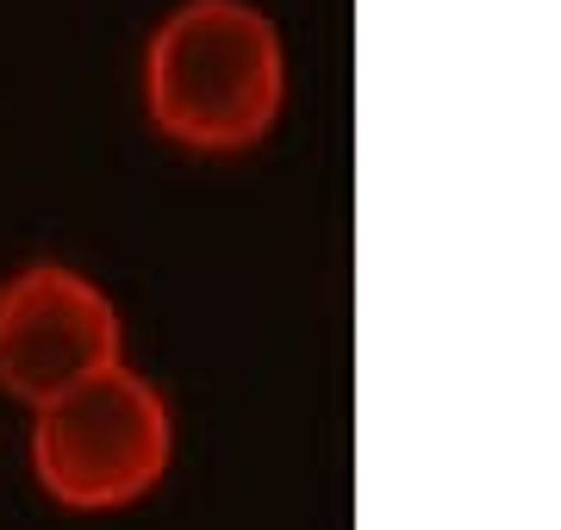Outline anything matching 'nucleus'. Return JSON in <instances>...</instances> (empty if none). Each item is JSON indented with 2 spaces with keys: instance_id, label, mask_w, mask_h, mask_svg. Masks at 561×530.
Instances as JSON below:
<instances>
[{
  "instance_id": "f257e3e1",
  "label": "nucleus",
  "mask_w": 561,
  "mask_h": 530,
  "mask_svg": "<svg viewBox=\"0 0 561 530\" xmlns=\"http://www.w3.org/2000/svg\"><path fill=\"white\" fill-rule=\"evenodd\" d=\"M144 113L194 157L256 150L287 113V44L256 0H181L144 44Z\"/></svg>"
},
{
  "instance_id": "f03ea898",
  "label": "nucleus",
  "mask_w": 561,
  "mask_h": 530,
  "mask_svg": "<svg viewBox=\"0 0 561 530\" xmlns=\"http://www.w3.org/2000/svg\"><path fill=\"white\" fill-rule=\"evenodd\" d=\"M25 456L62 511H119L162 487L175 462V412L150 375L119 362L32 412Z\"/></svg>"
},
{
  "instance_id": "7ed1b4c3",
  "label": "nucleus",
  "mask_w": 561,
  "mask_h": 530,
  "mask_svg": "<svg viewBox=\"0 0 561 530\" xmlns=\"http://www.w3.org/2000/svg\"><path fill=\"white\" fill-rule=\"evenodd\" d=\"M125 362V319L76 263H25L0 281V393L50 406Z\"/></svg>"
}]
</instances>
